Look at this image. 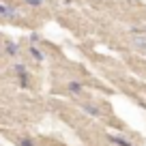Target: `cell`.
<instances>
[{
	"instance_id": "52a82bcc",
	"label": "cell",
	"mask_w": 146,
	"mask_h": 146,
	"mask_svg": "<svg viewBox=\"0 0 146 146\" xmlns=\"http://www.w3.org/2000/svg\"><path fill=\"white\" fill-rule=\"evenodd\" d=\"M2 45H5V52L9 56H15L17 54V45H15V43H2Z\"/></svg>"
},
{
	"instance_id": "ba28073f",
	"label": "cell",
	"mask_w": 146,
	"mask_h": 146,
	"mask_svg": "<svg viewBox=\"0 0 146 146\" xmlns=\"http://www.w3.org/2000/svg\"><path fill=\"white\" fill-rule=\"evenodd\" d=\"M30 56H32L35 60H39V62L43 60V54H41V50H39V47H35V45L30 47Z\"/></svg>"
},
{
	"instance_id": "277c9868",
	"label": "cell",
	"mask_w": 146,
	"mask_h": 146,
	"mask_svg": "<svg viewBox=\"0 0 146 146\" xmlns=\"http://www.w3.org/2000/svg\"><path fill=\"white\" fill-rule=\"evenodd\" d=\"M108 137H110V142L116 144V146H133L129 140H125V137H120V135H108Z\"/></svg>"
},
{
	"instance_id": "6da1fadb",
	"label": "cell",
	"mask_w": 146,
	"mask_h": 146,
	"mask_svg": "<svg viewBox=\"0 0 146 146\" xmlns=\"http://www.w3.org/2000/svg\"><path fill=\"white\" fill-rule=\"evenodd\" d=\"M131 41H133V45H135L140 52H144V54H146V36L144 35H133Z\"/></svg>"
},
{
	"instance_id": "9c48e42d",
	"label": "cell",
	"mask_w": 146,
	"mask_h": 146,
	"mask_svg": "<svg viewBox=\"0 0 146 146\" xmlns=\"http://www.w3.org/2000/svg\"><path fill=\"white\" fill-rule=\"evenodd\" d=\"M19 146H35V140H32V137H22V140H19Z\"/></svg>"
},
{
	"instance_id": "8992f818",
	"label": "cell",
	"mask_w": 146,
	"mask_h": 146,
	"mask_svg": "<svg viewBox=\"0 0 146 146\" xmlns=\"http://www.w3.org/2000/svg\"><path fill=\"white\" fill-rule=\"evenodd\" d=\"M67 90L73 92V95H80V92H82V84H80V82H69L67 84Z\"/></svg>"
},
{
	"instance_id": "30bf717a",
	"label": "cell",
	"mask_w": 146,
	"mask_h": 146,
	"mask_svg": "<svg viewBox=\"0 0 146 146\" xmlns=\"http://www.w3.org/2000/svg\"><path fill=\"white\" fill-rule=\"evenodd\" d=\"M28 5H32V7H41L43 5V0H26Z\"/></svg>"
},
{
	"instance_id": "8fae6325",
	"label": "cell",
	"mask_w": 146,
	"mask_h": 146,
	"mask_svg": "<svg viewBox=\"0 0 146 146\" xmlns=\"http://www.w3.org/2000/svg\"><path fill=\"white\" fill-rule=\"evenodd\" d=\"M2 52H5V45H2V43H0V54H2Z\"/></svg>"
},
{
	"instance_id": "5b68a950",
	"label": "cell",
	"mask_w": 146,
	"mask_h": 146,
	"mask_svg": "<svg viewBox=\"0 0 146 146\" xmlns=\"http://www.w3.org/2000/svg\"><path fill=\"white\" fill-rule=\"evenodd\" d=\"M0 15H2V17H5V15H9V17H17V11H15L13 7L0 5Z\"/></svg>"
},
{
	"instance_id": "3957f363",
	"label": "cell",
	"mask_w": 146,
	"mask_h": 146,
	"mask_svg": "<svg viewBox=\"0 0 146 146\" xmlns=\"http://www.w3.org/2000/svg\"><path fill=\"white\" fill-rule=\"evenodd\" d=\"M82 110L86 112V114L95 116V118H99V116H101V110H99V108H95V105H90V103H82Z\"/></svg>"
},
{
	"instance_id": "7a4b0ae2",
	"label": "cell",
	"mask_w": 146,
	"mask_h": 146,
	"mask_svg": "<svg viewBox=\"0 0 146 146\" xmlns=\"http://www.w3.org/2000/svg\"><path fill=\"white\" fill-rule=\"evenodd\" d=\"M15 73L19 75V82H22V86L26 88V86H28V73H26V67H24V64H17V67H15Z\"/></svg>"
}]
</instances>
